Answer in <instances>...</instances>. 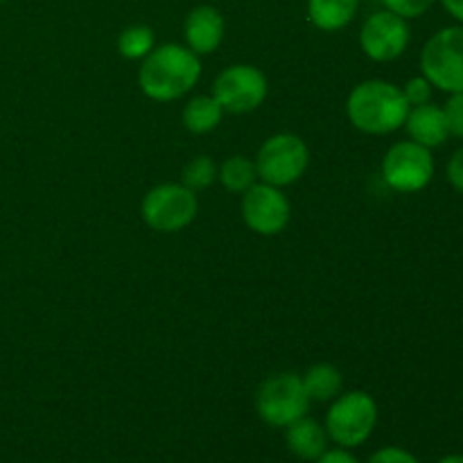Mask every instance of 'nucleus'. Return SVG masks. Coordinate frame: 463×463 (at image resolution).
Returning <instances> with one entry per match:
<instances>
[{"mask_svg":"<svg viewBox=\"0 0 463 463\" xmlns=\"http://www.w3.org/2000/svg\"><path fill=\"white\" fill-rule=\"evenodd\" d=\"M202 61L188 45L165 43L143 59L138 72L140 90L154 102H172L197 86Z\"/></svg>","mask_w":463,"mask_h":463,"instance_id":"obj_1","label":"nucleus"},{"mask_svg":"<svg viewBox=\"0 0 463 463\" xmlns=\"http://www.w3.org/2000/svg\"><path fill=\"white\" fill-rule=\"evenodd\" d=\"M410 109L402 89L384 80L362 81L351 90L346 102L353 127L371 136L392 134L405 127Z\"/></svg>","mask_w":463,"mask_h":463,"instance_id":"obj_2","label":"nucleus"},{"mask_svg":"<svg viewBox=\"0 0 463 463\" xmlns=\"http://www.w3.org/2000/svg\"><path fill=\"white\" fill-rule=\"evenodd\" d=\"M378 425V402L366 392H348L335 398L326 414V432L339 448H357L366 443Z\"/></svg>","mask_w":463,"mask_h":463,"instance_id":"obj_3","label":"nucleus"},{"mask_svg":"<svg viewBox=\"0 0 463 463\" xmlns=\"http://www.w3.org/2000/svg\"><path fill=\"white\" fill-rule=\"evenodd\" d=\"M420 71L446 93H463V25H450L430 36L420 52Z\"/></svg>","mask_w":463,"mask_h":463,"instance_id":"obj_4","label":"nucleus"},{"mask_svg":"<svg viewBox=\"0 0 463 463\" xmlns=\"http://www.w3.org/2000/svg\"><path fill=\"white\" fill-rule=\"evenodd\" d=\"M256 172L262 184L285 188L306 175L310 165V149L297 134H276L260 145L256 156Z\"/></svg>","mask_w":463,"mask_h":463,"instance_id":"obj_5","label":"nucleus"},{"mask_svg":"<svg viewBox=\"0 0 463 463\" xmlns=\"http://www.w3.org/2000/svg\"><path fill=\"white\" fill-rule=\"evenodd\" d=\"M199 202L194 190L184 184H161L149 190L140 203V215L149 229L158 233H176L197 217Z\"/></svg>","mask_w":463,"mask_h":463,"instance_id":"obj_6","label":"nucleus"},{"mask_svg":"<svg viewBox=\"0 0 463 463\" xmlns=\"http://www.w3.org/2000/svg\"><path fill=\"white\" fill-rule=\"evenodd\" d=\"M310 402L301 375L297 373L271 375L256 393L258 416L271 428H288L294 420L307 416Z\"/></svg>","mask_w":463,"mask_h":463,"instance_id":"obj_7","label":"nucleus"},{"mask_svg":"<svg viewBox=\"0 0 463 463\" xmlns=\"http://www.w3.org/2000/svg\"><path fill=\"white\" fill-rule=\"evenodd\" d=\"M432 152L414 140H401L392 145L383 158V179L396 193H419L432 181Z\"/></svg>","mask_w":463,"mask_h":463,"instance_id":"obj_8","label":"nucleus"},{"mask_svg":"<svg viewBox=\"0 0 463 463\" xmlns=\"http://www.w3.org/2000/svg\"><path fill=\"white\" fill-rule=\"evenodd\" d=\"M267 77L260 68L249 63H235L217 75L213 98L229 113L256 111L267 99Z\"/></svg>","mask_w":463,"mask_h":463,"instance_id":"obj_9","label":"nucleus"},{"mask_svg":"<svg viewBox=\"0 0 463 463\" xmlns=\"http://www.w3.org/2000/svg\"><path fill=\"white\" fill-rule=\"evenodd\" d=\"M410 25L407 18L383 9L371 14L360 30V45L373 61H393L410 45Z\"/></svg>","mask_w":463,"mask_h":463,"instance_id":"obj_10","label":"nucleus"},{"mask_svg":"<svg viewBox=\"0 0 463 463\" xmlns=\"http://www.w3.org/2000/svg\"><path fill=\"white\" fill-rule=\"evenodd\" d=\"M242 194V220L253 233L279 235L280 231H285L292 208L280 188L269 184H253Z\"/></svg>","mask_w":463,"mask_h":463,"instance_id":"obj_11","label":"nucleus"},{"mask_svg":"<svg viewBox=\"0 0 463 463\" xmlns=\"http://www.w3.org/2000/svg\"><path fill=\"white\" fill-rule=\"evenodd\" d=\"M184 36L194 54L215 52L224 39V18L211 5H199L185 16Z\"/></svg>","mask_w":463,"mask_h":463,"instance_id":"obj_12","label":"nucleus"},{"mask_svg":"<svg viewBox=\"0 0 463 463\" xmlns=\"http://www.w3.org/2000/svg\"><path fill=\"white\" fill-rule=\"evenodd\" d=\"M405 127L410 138L428 149L439 147V145L446 143L448 136H450L443 107H437V104L432 102L420 104V107H411L410 113H407Z\"/></svg>","mask_w":463,"mask_h":463,"instance_id":"obj_13","label":"nucleus"},{"mask_svg":"<svg viewBox=\"0 0 463 463\" xmlns=\"http://www.w3.org/2000/svg\"><path fill=\"white\" fill-rule=\"evenodd\" d=\"M285 441L292 455L303 461H317L326 450H328V432L324 425L317 423L310 416L294 420L285 428Z\"/></svg>","mask_w":463,"mask_h":463,"instance_id":"obj_14","label":"nucleus"},{"mask_svg":"<svg viewBox=\"0 0 463 463\" xmlns=\"http://www.w3.org/2000/svg\"><path fill=\"white\" fill-rule=\"evenodd\" d=\"M360 0H307V18L321 32H337L351 25Z\"/></svg>","mask_w":463,"mask_h":463,"instance_id":"obj_15","label":"nucleus"},{"mask_svg":"<svg viewBox=\"0 0 463 463\" xmlns=\"http://www.w3.org/2000/svg\"><path fill=\"white\" fill-rule=\"evenodd\" d=\"M224 118V109L213 95H194L184 109V125L190 134H208Z\"/></svg>","mask_w":463,"mask_h":463,"instance_id":"obj_16","label":"nucleus"},{"mask_svg":"<svg viewBox=\"0 0 463 463\" xmlns=\"http://www.w3.org/2000/svg\"><path fill=\"white\" fill-rule=\"evenodd\" d=\"M303 389H306L307 398L310 401H319V402H328L335 401L342 392V373H339L337 366L333 364H315L306 371L303 375Z\"/></svg>","mask_w":463,"mask_h":463,"instance_id":"obj_17","label":"nucleus"},{"mask_svg":"<svg viewBox=\"0 0 463 463\" xmlns=\"http://www.w3.org/2000/svg\"><path fill=\"white\" fill-rule=\"evenodd\" d=\"M217 179L222 181L226 190L231 193H247L253 184L258 181V172H256V163L249 161L247 156H231L222 163L220 175Z\"/></svg>","mask_w":463,"mask_h":463,"instance_id":"obj_18","label":"nucleus"},{"mask_svg":"<svg viewBox=\"0 0 463 463\" xmlns=\"http://www.w3.org/2000/svg\"><path fill=\"white\" fill-rule=\"evenodd\" d=\"M156 45V36L154 30L147 25H131L122 30L120 39H118V52L125 59H145Z\"/></svg>","mask_w":463,"mask_h":463,"instance_id":"obj_19","label":"nucleus"},{"mask_svg":"<svg viewBox=\"0 0 463 463\" xmlns=\"http://www.w3.org/2000/svg\"><path fill=\"white\" fill-rule=\"evenodd\" d=\"M217 179V165L211 156H194L181 172V184L190 190H206Z\"/></svg>","mask_w":463,"mask_h":463,"instance_id":"obj_20","label":"nucleus"},{"mask_svg":"<svg viewBox=\"0 0 463 463\" xmlns=\"http://www.w3.org/2000/svg\"><path fill=\"white\" fill-rule=\"evenodd\" d=\"M437 0H383L384 9L398 14L402 18H419L432 9Z\"/></svg>","mask_w":463,"mask_h":463,"instance_id":"obj_21","label":"nucleus"},{"mask_svg":"<svg viewBox=\"0 0 463 463\" xmlns=\"http://www.w3.org/2000/svg\"><path fill=\"white\" fill-rule=\"evenodd\" d=\"M432 89L434 86L420 75V77H411V80L405 84V89H402V93H405V99L410 107H420V104L432 102Z\"/></svg>","mask_w":463,"mask_h":463,"instance_id":"obj_22","label":"nucleus"},{"mask_svg":"<svg viewBox=\"0 0 463 463\" xmlns=\"http://www.w3.org/2000/svg\"><path fill=\"white\" fill-rule=\"evenodd\" d=\"M443 113H446L450 136L463 138V93H450V99L443 107Z\"/></svg>","mask_w":463,"mask_h":463,"instance_id":"obj_23","label":"nucleus"},{"mask_svg":"<svg viewBox=\"0 0 463 463\" xmlns=\"http://www.w3.org/2000/svg\"><path fill=\"white\" fill-rule=\"evenodd\" d=\"M366 463H420L411 452L402 450V448H380L375 455H371V459Z\"/></svg>","mask_w":463,"mask_h":463,"instance_id":"obj_24","label":"nucleus"},{"mask_svg":"<svg viewBox=\"0 0 463 463\" xmlns=\"http://www.w3.org/2000/svg\"><path fill=\"white\" fill-rule=\"evenodd\" d=\"M448 181H450L452 188L463 193V147L457 149L448 163Z\"/></svg>","mask_w":463,"mask_h":463,"instance_id":"obj_25","label":"nucleus"},{"mask_svg":"<svg viewBox=\"0 0 463 463\" xmlns=\"http://www.w3.org/2000/svg\"><path fill=\"white\" fill-rule=\"evenodd\" d=\"M315 463H360L357 457H353L346 448H339V450H326Z\"/></svg>","mask_w":463,"mask_h":463,"instance_id":"obj_26","label":"nucleus"},{"mask_svg":"<svg viewBox=\"0 0 463 463\" xmlns=\"http://www.w3.org/2000/svg\"><path fill=\"white\" fill-rule=\"evenodd\" d=\"M443 9L463 25V0H441Z\"/></svg>","mask_w":463,"mask_h":463,"instance_id":"obj_27","label":"nucleus"},{"mask_svg":"<svg viewBox=\"0 0 463 463\" xmlns=\"http://www.w3.org/2000/svg\"><path fill=\"white\" fill-rule=\"evenodd\" d=\"M437 463H463V455H448L443 459H439Z\"/></svg>","mask_w":463,"mask_h":463,"instance_id":"obj_28","label":"nucleus"},{"mask_svg":"<svg viewBox=\"0 0 463 463\" xmlns=\"http://www.w3.org/2000/svg\"><path fill=\"white\" fill-rule=\"evenodd\" d=\"M5 3V0H0V5H3Z\"/></svg>","mask_w":463,"mask_h":463,"instance_id":"obj_29","label":"nucleus"}]
</instances>
